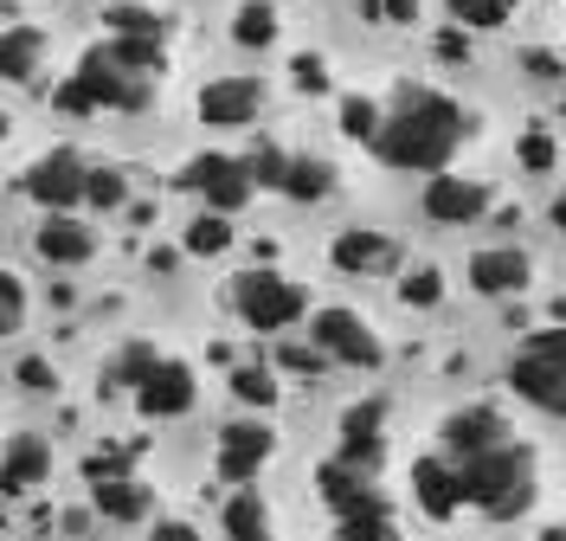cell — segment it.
I'll list each match as a JSON object with an SVG mask.
<instances>
[{"mask_svg": "<svg viewBox=\"0 0 566 541\" xmlns=\"http://www.w3.org/2000/svg\"><path fill=\"white\" fill-rule=\"evenodd\" d=\"M463 143V104L431 91V84H412L399 104L387 110L380 136H374V155L387 168H412V175H444V162L458 155Z\"/></svg>", "mask_w": 566, "mask_h": 541, "instance_id": "1", "label": "cell"}, {"mask_svg": "<svg viewBox=\"0 0 566 541\" xmlns=\"http://www.w3.org/2000/svg\"><path fill=\"white\" fill-rule=\"evenodd\" d=\"M458 477L463 503H476L490 522H515L534 503V451L515 438H502L495 451H476V458H458Z\"/></svg>", "mask_w": 566, "mask_h": 541, "instance_id": "2", "label": "cell"}, {"mask_svg": "<svg viewBox=\"0 0 566 541\" xmlns=\"http://www.w3.org/2000/svg\"><path fill=\"white\" fill-rule=\"evenodd\" d=\"M52 104L65 110V116H91V110H148V77L123 72V65L109 59V45H97V52H84V65L52 91Z\"/></svg>", "mask_w": 566, "mask_h": 541, "instance_id": "3", "label": "cell"}, {"mask_svg": "<svg viewBox=\"0 0 566 541\" xmlns=\"http://www.w3.org/2000/svg\"><path fill=\"white\" fill-rule=\"evenodd\" d=\"M232 303H239L245 329L277 335V329H290L303 310H310V290L290 284V278H283V271H271V264H258V271H245V278L232 284Z\"/></svg>", "mask_w": 566, "mask_h": 541, "instance_id": "4", "label": "cell"}, {"mask_svg": "<svg viewBox=\"0 0 566 541\" xmlns=\"http://www.w3.org/2000/svg\"><path fill=\"white\" fill-rule=\"evenodd\" d=\"M180 187H187V194H200V200H207V214H239L258 180H251L245 155H219V148H207V155H193V162L180 168Z\"/></svg>", "mask_w": 566, "mask_h": 541, "instance_id": "5", "label": "cell"}, {"mask_svg": "<svg viewBox=\"0 0 566 541\" xmlns=\"http://www.w3.org/2000/svg\"><path fill=\"white\" fill-rule=\"evenodd\" d=\"M84 180H91V162L77 148H45L20 187L33 194L45 214H71V207H84Z\"/></svg>", "mask_w": 566, "mask_h": 541, "instance_id": "6", "label": "cell"}, {"mask_svg": "<svg viewBox=\"0 0 566 541\" xmlns=\"http://www.w3.org/2000/svg\"><path fill=\"white\" fill-rule=\"evenodd\" d=\"M310 335H316V348L328 361H348V367H380L387 361V342L367 329V316H354V310H316V323H310Z\"/></svg>", "mask_w": 566, "mask_h": 541, "instance_id": "7", "label": "cell"}, {"mask_svg": "<svg viewBox=\"0 0 566 541\" xmlns=\"http://www.w3.org/2000/svg\"><path fill=\"white\" fill-rule=\"evenodd\" d=\"M271 451H277V433L264 419H232L219 433V477L226 483H251L258 470L271 465Z\"/></svg>", "mask_w": 566, "mask_h": 541, "instance_id": "8", "label": "cell"}, {"mask_svg": "<svg viewBox=\"0 0 566 541\" xmlns=\"http://www.w3.org/2000/svg\"><path fill=\"white\" fill-rule=\"evenodd\" d=\"M193 399H200V381H193V367L187 361H155V374L136 387V406L142 419H180V413H193Z\"/></svg>", "mask_w": 566, "mask_h": 541, "instance_id": "9", "label": "cell"}, {"mask_svg": "<svg viewBox=\"0 0 566 541\" xmlns=\"http://www.w3.org/2000/svg\"><path fill=\"white\" fill-rule=\"evenodd\" d=\"M424 214L438 219V226H470V219L490 214V187L470 175H431L424 180Z\"/></svg>", "mask_w": 566, "mask_h": 541, "instance_id": "10", "label": "cell"}, {"mask_svg": "<svg viewBox=\"0 0 566 541\" xmlns=\"http://www.w3.org/2000/svg\"><path fill=\"white\" fill-rule=\"evenodd\" d=\"M258 110H264V84L258 77H212L200 91V123H212V129H245Z\"/></svg>", "mask_w": 566, "mask_h": 541, "instance_id": "11", "label": "cell"}, {"mask_svg": "<svg viewBox=\"0 0 566 541\" xmlns=\"http://www.w3.org/2000/svg\"><path fill=\"white\" fill-rule=\"evenodd\" d=\"M316 483H322V503L335 509L342 522H348V516H374V509H387V497L374 490V470H354V465H342V458L322 465Z\"/></svg>", "mask_w": 566, "mask_h": 541, "instance_id": "12", "label": "cell"}, {"mask_svg": "<svg viewBox=\"0 0 566 541\" xmlns=\"http://www.w3.org/2000/svg\"><path fill=\"white\" fill-rule=\"evenodd\" d=\"M509 387L528 399V406H541V413L566 419V367H560V361L515 355V361H509Z\"/></svg>", "mask_w": 566, "mask_h": 541, "instance_id": "13", "label": "cell"}, {"mask_svg": "<svg viewBox=\"0 0 566 541\" xmlns=\"http://www.w3.org/2000/svg\"><path fill=\"white\" fill-rule=\"evenodd\" d=\"M328 258H335V271H348V278H374V271H387L392 258H399V246H392L387 232H374V226H348V232H335Z\"/></svg>", "mask_w": 566, "mask_h": 541, "instance_id": "14", "label": "cell"}, {"mask_svg": "<svg viewBox=\"0 0 566 541\" xmlns=\"http://www.w3.org/2000/svg\"><path fill=\"white\" fill-rule=\"evenodd\" d=\"M52 477V445L33 433H20L7 451H0V497H27Z\"/></svg>", "mask_w": 566, "mask_h": 541, "instance_id": "15", "label": "cell"}, {"mask_svg": "<svg viewBox=\"0 0 566 541\" xmlns=\"http://www.w3.org/2000/svg\"><path fill=\"white\" fill-rule=\"evenodd\" d=\"M33 252L45 258V264H91L97 232H91L84 219H71V214H45V226L33 232Z\"/></svg>", "mask_w": 566, "mask_h": 541, "instance_id": "16", "label": "cell"}, {"mask_svg": "<svg viewBox=\"0 0 566 541\" xmlns=\"http://www.w3.org/2000/svg\"><path fill=\"white\" fill-rule=\"evenodd\" d=\"M528 252L522 246H490V252L470 258V290H483V296H515V290L528 284Z\"/></svg>", "mask_w": 566, "mask_h": 541, "instance_id": "17", "label": "cell"}, {"mask_svg": "<svg viewBox=\"0 0 566 541\" xmlns=\"http://www.w3.org/2000/svg\"><path fill=\"white\" fill-rule=\"evenodd\" d=\"M502 438H509V426H502V413H495V406H458V413L444 419V445H451V458L495 451Z\"/></svg>", "mask_w": 566, "mask_h": 541, "instance_id": "18", "label": "cell"}, {"mask_svg": "<svg viewBox=\"0 0 566 541\" xmlns=\"http://www.w3.org/2000/svg\"><path fill=\"white\" fill-rule=\"evenodd\" d=\"M412 497L431 522H444V516H458L463 509V477L458 465H444V458H419L412 465Z\"/></svg>", "mask_w": 566, "mask_h": 541, "instance_id": "19", "label": "cell"}, {"mask_svg": "<svg viewBox=\"0 0 566 541\" xmlns=\"http://www.w3.org/2000/svg\"><path fill=\"white\" fill-rule=\"evenodd\" d=\"M380 426H387V406H380V399L348 406V413H342V465H354V470L380 465Z\"/></svg>", "mask_w": 566, "mask_h": 541, "instance_id": "20", "label": "cell"}, {"mask_svg": "<svg viewBox=\"0 0 566 541\" xmlns=\"http://www.w3.org/2000/svg\"><path fill=\"white\" fill-rule=\"evenodd\" d=\"M39 65H45V33L39 27H0V77L33 84Z\"/></svg>", "mask_w": 566, "mask_h": 541, "instance_id": "21", "label": "cell"}, {"mask_svg": "<svg viewBox=\"0 0 566 541\" xmlns=\"http://www.w3.org/2000/svg\"><path fill=\"white\" fill-rule=\"evenodd\" d=\"M91 503H97L104 522H142L155 509V497H148V483H136V477H97L91 483Z\"/></svg>", "mask_w": 566, "mask_h": 541, "instance_id": "22", "label": "cell"}, {"mask_svg": "<svg viewBox=\"0 0 566 541\" xmlns=\"http://www.w3.org/2000/svg\"><path fill=\"white\" fill-rule=\"evenodd\" d=\"M226 535L232 541H277V529H271V509H264V497L258 490H239L232 503H226Z\"/></svg>", "mask_w": 566, "mask_h": 541, "instance_id": "23", "label": "cell"}, {"mask_svg": "<svg viewBox=\"0 0 566 541\" xmlns=\"http://www.w3.org/2000/svg\"><path fill=\"white\" fill-rule=\"evenodd\" d=\"M277 194H290V200H328V194H335V168H328L322 155H290Z\"/></svg>", "mask_w": 566, "mask_h": 541, "instance_id": "24", "label": "cell"}, {"mask_svg": "<svg viewBox=\"0 0 566 541\" xmlns=\"http://www.w3.org/2000/svg\"><path fill=\"white\" fill-rule=\"evenodd\" d=\"M104 20H109V39H168V20L155 7H142V0H116V7H104Z\"/></svg>", "mask_w": 566, "mask_h": 541, "instance_id": "25", "label": "cell"}, {"mask_svg": "<svg viewBox=\"0 0 566 541\" xmlns=\"http://www.w3.org/2000/svg\"><path fill=\"white\" fill-rule=\"evenodd\" d=\"M232 39H239L245 52L277 45V7H271V0H245V7L232 13Z\"/></svg>", "mask_w": 566, "mask_h": 541, "instance_id": "26", "label": "cell"}, {"mask_svg": "<svg viewBox=\"0 0 566 541\" xmlns=\"http://www.w3.org/2000/svg\"><path fill=\"white\" fill-rule=\"evenodd\" d=\"M109 59H116L123 72H136V77H161V65H168V39H109Z\"/></svg>", "mask_w": 566, "mask_h": 541, "instance_id": "27", "label": "cell"}, {"mask_svg": "<svg viewBox=\"0 0 566 541\" xmlns=\"http://www.w3.org/2000/svg\"><path fill=\"white\" fill-rule=\"evenodd\" d=\"M129 200V180L123 168H109V162H91V180H84V207H97V214H116Z\"/></svg>", "mask_w": 566, "mask_h": 541, "instance_id": "28", "label": "cell"}, {"mask_svg": "<svg viewBox=\"0 0 566 541\" xmlns=\"http://www.w3.org/2000/svg\"><path fill=\"white\" fill-rule=\"evenodd\" d=\"M399 303H406V310H438V303H444V271H438V264H412V271L399 278Z\"/></svg>", "mask_w": 566, "mask_h": 541, "instance_id": "29", "label": "cell"}, {"mask_svg": "<svg viewBox=\"0 0 566 541\" xmlns=\"http://www.w3.org/2000/svg\"><path fill=\"white\" fill-rule=\"evenodd\" d=\"M444 7H451V20H458V27H476V33L509 27V13H515V0H444Z\"/></svg>", "mask_w": 566, "mask_h": 541, "instance_id": "30", "label": "cell"}, {"mask_svg": "<svg viewBox=\"0 0 566 541\" xmlns=\"http://www.w3.org/2000/svg\"><path fill=\"white\" fill-rule=\"evenodd\" d=\"M226 246H232V219L226 214H200L193 226H187V252L193 258H219Z\"/></svg>", "mask_w": 566, "mask_h": 541, "instance_id": "31", "label": "cell"}, {"mask_svg": "<svg viewBox=\"0 0 566 541\" xmlns=\"http://www.w3.org/2000/svg\"><path fill=\"white\" fill-rule=\"evenodd\" d=\"M232 394L264 413V406H277V374H271V367H258V361H251V367H232Z\"/></svg>", "mask_w": 566, "mask_h": 541, "instance_id": "32", "label": "cell"}, {"mask_svg": "<svg viewBox=\"0 0 566 541\" xmlns=\"http://www.w3.org/2000/svg\"><path fill=\"white\" fill-rule=\"evenodd\" d=\"M380 104L374 97H342V136H354V143H367L374 148V136H380Z\"/></svg>", "mask_w": 566, "mask_h": 541, "instance_id": "33", "label": "cell"}, {"mask_svg": "<svg viewBox=\"0 0 566 541\" xmlns=\"http://www.w3.org/2000/svg\"><path fill=\"white\" fill-rule=\"evenodd\" d=\"M155 348H148V342H129V348H123V355H116V374H109V381H116V387H142V381H148V374H155Z\"/></svg>", "mask_w": 566, "mask_h": 541, "instance_id": "34", "label": "cell"}, {"mask_svg": "<svg viewBox=\"0 0 566 541\" xmlns=\"http://www.w3.org/2000/svg\"><path fill=\"white\" fill-rule=\"evenodd\" d=\"M342 541H399V522H392V509L348 516V522H342Z\"/></svg>", "mask_w": 566, "mask_h": 541, "instance_id": "35", "label": "cell"}, {"mask_svg": "<svg viewBox=\"0 0 566 541\" xmlns=\"http://www.w3.org/2000/svg\"><path fill=\"white\" fill-rule=\"evenodd\" d=\"M245 168H251V180H258V187H283V168H290V155H283L277 143H258L245 155Z\"/></svg>", "mask_w": 566, "mask_h": 541, "instance_id": "36", "label": "cell"}, {"mask_svg": "<svg viewBox=\"0 0 566 541\" xmlns=\"http://www.w3.org/2000/svg\"><path fill=\"white\" fill-rule=\"evenodd\" d=\"M20 323H27V284L13 271H0V335H13Z\"/></svg>", "mask_w": 566, "mask_h": 541, "instance_id": "37", "label": "cell"}, {"mask_svg": "<svg viewBox=\"0 0 566 541\" xmlns=\"http://www.w3.org/2000/svg\"><path fill=\"white\" fill-rule=\"evenodd\" d=\"M515 155H522V168H528V175H547V168H554V136H547V129H528Z\"/></svg>", "mask_w": 566, "mask_h": 541, "instance_id": "38", "label": "cell"}, {"mask_svg": "<svg viewBox=\"0 0 566 541\" xmlns=\"http://www.w3.org/2000/svg\"><path fill=\"white\" fill-rule=\"evenodd\" d=\"M522 355H541V361H560V367H566V329H534Z\"/></svg>", "mask_w": 566, "mask_h": 541, "instance_id": "39", "label": "cell"}, {"mask_svg": "<svg viewBox=\"0 0 566 541\" xmlns=\"http://www.w3.org/2000/svg\"><path fill=\"white\" fill-rule=\"evenodd\" d=\"M290 72H296V84H303V91H328V65H322L316 52H303Z\"/></svg>", "mask_w": 566, "mask_h": 541, "instance_id": "40", "label": "cell"}, {"mask_svg": "<svg viewBox=\"0 0 566 541\" xmlns=\"http://www.w3.org/2000/svg\"><path fill=\"white\" fill-rule=\"evenodd\" d=\"M20 387H33V394H45V387H52V367H45L39 355H27V361H20Z\"/></svg>", "mask_w": 566, "mask_h": 541, "instance_id": "41", "label": "cell"}, {"mask_svg": "<svg viewBox=\"0 0 566 541\" xmlns=\"http://www.w3.org/2000/svg\"><path fill=\"white\" fill-rule=\"evenodd\" d=\"M438 59H444V65H463V59H470V39H463L458 27H451V33H438Z\"/></svg>", "mask_w": 566, "mask_h": 541, "instance_id": "42", "label": "cell"}, {"mask_svg": "<svg viewBox=\"0 0 566 541\" xmlns=\"http://www.w3.org/2000/svg\"><path fill=\"white\" fill-rule=\"evenodd\" d=\"M528 72L534 77H560V59H554V52H528Z\"/></svg>", "mask_w": 566, "mask_h": 541, "instance_id": "43", "label": "cell"}, {"mask_svg": "<svg viewBox=\"0 0 566 541\" xmlns=\"http://www.w3.org/2000/svg\"><path fill=\"white\" fill-rule=\"evenodd\" d=\"M155 541H200L187 522H155Z\"/></svg>", "mask_w": 566, "mask_h": 541, "instance_id": "44", "label": "cell"}, {"mask_svg": "<svg viewBox=\"0 0 566 541\" xmlns=\"http://www.w3.org/2000/svg\"><path fill=\"white\" fill-rule=\"evenodd\" d=\"M380 13H387V20H412V13H419V0H380Z\"/></svg>", "mask_w": 566, "mask_h": 541, "instance_id": "45", "label": "cell"}, {"mask_svg": "<svg viewBox=\"0 0 566 541\" xmlns=\"http://www.w3.org/2000/svg\"><path fill=\"white\" fill-rule=\"evenodd\" d=\"M554 226L566 232V194H554Z\"/></svg>", "mask_w": 566, "mask_h": 541, "instance_id": "46", "label": "cell"}, {"mask_svg": "<svg viewBox=\"0 0 566 541\" xmlns=\"http://www.w3.org/2000/svg\"><path fill=\"white\" fill-rule=\"evenodd\" d=\"M541 541H566V529H554V535H541Z\"/></svg>", "mask_w": 566, "mask_h": 541, "instance_id": "47", "label": "cell"}, {"mask_svg": "<svg viewBox=\"0 0 566 541\" xmlns=\"http://www.w3.org/2000/svg\"><path fill=\"white\" fill-rule=\"evenodd\" d=\"M0 143H7V116H0Z\"/></svg>", "mask_w": 566, "mask_h": 541, "instance_id": "48", "label": "cell"}]
</instances>
